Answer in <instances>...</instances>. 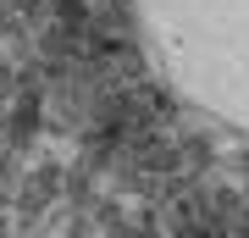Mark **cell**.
Listing matches in <instances>:
<instances>
[{
	"label": "cell",
	"instance_id": "1",
	"mask_svg": "<svg viewBox=\"0 0 249 238\" xmlns=\"http://www.w3.org/2000/svg\"><path fill=\"white\" fill-rule=\"evenodd\" d=\"M155 78L194 116L249 139V0H127Z\"/></svg>",
	"mask_w": 249,
	"mask_h": 238
}]
</instances>
